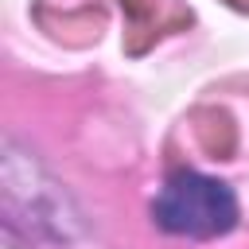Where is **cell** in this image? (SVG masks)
I'll use <instances>...</instances> for the list:
<instances>
[{
  "label": "cell",
  "instance_id": "obj_1",
  "mask_svg": "<svg viewBox=\"0 0 249 249\" xmlns=\"http://www.w3.org/2000/svg\"><path fill=\"white\" fill-rule=\"evenodd\" d=\"M152 218L160 230L179 237H218L237 222V195L230 191V183L187 167L167 175L163 191L152 202Z\"/></svg>",
  "mask_w": 249,
  "mask_h": 249
}]
</instances>
